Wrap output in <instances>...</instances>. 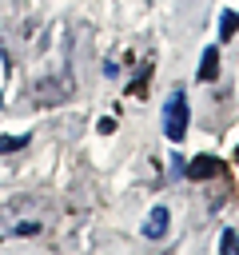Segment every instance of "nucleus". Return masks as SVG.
<instances>
[{
  "instance_id": "obj_1",
  "label": "nucleus",
  "mask_w": 239,
  "mask_h": 255,
  "mask_svg": "<svg viewBox=\"0 0 239 255\" xmlns=\"http://www.w3.org/2000/svg\"><path fill=\"white\" fill-rule=\"evenodd\" d=\"M163 135L171 143H179L187 135V96H183V88H175L163 104Z\"/></svg>"
},
{
  "instance_id": "obj_2",
  "label": "nucleus",
  "mask_w": 239,
  "mask_h": 255,
  "mask_svg": "<svg viewBox=\"0 0 239 255\" xmlns=\"http://www.w3.org/2000/svg\"><path fill=\"white\" fill-rule=\"evenodd\" d=\"M183 175H187V179H215V175H223V159H215V155H195V159L183 167Z\"/></svg>"
},
{
  "instance_id": "obj_3",
  "label": "nucleus",
  "mask_w": 239,
  "mask_h": 255,
  "mask_svg": "<svg viewBox=\"0 0 239 255\" xmlns=\"http://www.w3.org/2000/svg\"><path fill=\"white\" fill-rule=\"evenodd\" d=\"M167 227H171V211H167V207H151L139 231H143V239H163Z\"/></svg>"
},
{
  "instance_id": "obj_4",
  "label": "nucleus",
  "mask_w": 239,
  "mask_h": 255,
  "mask_svg": "<svg viewBox=\"0 0 239 255\" xmlns=\"http://www.w3.org/2000/svg\"><path fill=\"white\" fill-rule=\"evenodd\" d=\"M219 76V48H203V60H199V80H215Z\"/></svg>"
},
{
  "instance_id": "obj_5",
  "label": "nucleus",
  "mask_w": 239,
  "mask_h": 255,
  "mask_svg": "<svg viewBox=\"0 0 239 255\" xmlns=\"http://www.w3.org/2000/svg\"><path fill=\"white\" fill-rule=\"evenodd\" d=\"M219 255H239V231L227 227V231L219 235Z\"/></svg>"
},
{
  "instance_id": "obj_6",
  "label": "nucleus",
  "mask_w": 239,
  "mask_h": 255,
  "mask_svg": "<svg viewBox=\"0 0 239 255\" xmlns=\"http://www.w3.org/2000/svg\"><path fill=\"white\" fill-rule=\"evenodd\" d=\"M235 28H239V12H223V16H219V36H223V40H231V36H235Z\"/></svg>"
},
{
  "instance_id": "obj_7",
  "label": "nucleus",
  "mask_w": 239,
  "mask_h": 255,
  "mask_svg": "<svg viewBox=\"0 0 239 255\" xmlns=\"http://www.w3.org/2000/svg\"><path fill=\"white\" fill-rule=\"evenodd\" d=\"M28 139H32V135H0V155H8V151H20V147H28Z\"/></svg>"
},
{
  "instance_id": "obj_8",
  "label": "nucleus",
  "mask_w": 239,
  "mask_h": 255,
  "mask_svg": "<svg viewBox=\"0 0 239 255\" xmlns=\"http://www.w3.org/2000/svg\"><path fill=\"white\" fill-rule=\"evenodd\" d=\"M147 76H151V64H143V68H139V76L131 80V88H127V92H131V96H143V84H147Z\"/></svg>"
},
{
  "instance_id": "obj_9",
  "label": "nucleus",
  "mask_w": 239,
  "mask_h": 255,
  "mask_svg": "<svg viewBox=\"0 0 239 255\" xmlns=\"http://www.w3.org/2000/svg\"><path fill=\"white\" fill-rule=\"evenodd\" d=\"M40 223H16V235H36Z\"/></svg>"
},
{
  "instance_id": "obj_10",
  "label": "nucleus",
  "mask_w": 239,
  "mask_h": 255,
  "mask_svg": "<svg viewBox=\"0 0 239 255\" xmlns=\"http://www.w3.org/2000/svg\"><path fill=\"white\" fill-rule=\"evenodd\" d=\"M100 131H104V135H112V131H116V120H112V116H108V120H100Z\"/></svg>"
},
{
  "instance_id": "obj_11",
  "label": "nucleus",
  "mask_w": 239,
  "mask_h": 255,
  "mask_svg": "<svg viewBox=\"0 0 239 255\" xmlns=\"http://www.w3.org/2000/svg\"><path fill=\"white\" fill-rule=\"evenodd\" d=\"M235 159H239V147H235Z\"/></svg>"
}]
</instances>
